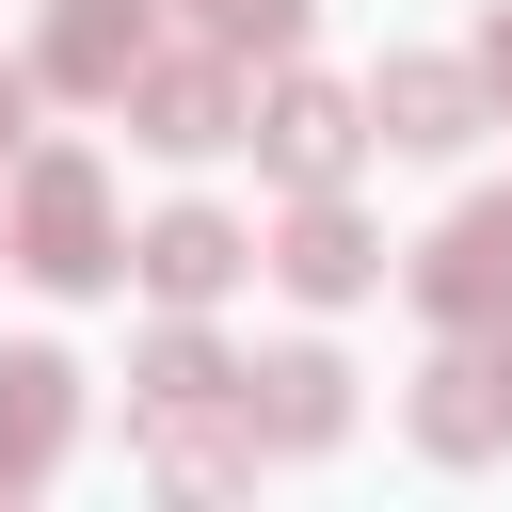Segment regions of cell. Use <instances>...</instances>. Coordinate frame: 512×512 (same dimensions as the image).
<instances>
[{
    "instance_id": "cell-9",
    "label": "cell",
    "mask_w": 512,
    "mask_h": 512,
    "mask_svg": "<svg viewBox=\"0 0 512 512\" xmlns=\"http://www.w3.org/2000/svg\"><path fill=\"white\" fill-rule=\"evenodd\" d=\"M368 128H384V144H464V128H480V80H464V64H384V80H368Z\"/></svg>"
},
{
    "instance_id": "cell-2",
    "label": "cell",
    "mask_w": 512,
    "mask_h": 512,
    "mask_svg": "<svg viewBox=\"0 0 512 512\" xmlns=\"http://www.w3.org/2000/svg\"><path fill=\"white\" fill-rule=\"evenodd\" d=\"M128 128L176 144V160H192V144H240V64H224V48H208V64H160V80L128 64Z\"/></svg>"
},
{
    "instance_id": "cell-12",
    "label": "cell",
    "mask_w": 512,
    "mask_h": 512,
    "mask_svg": "<svg viewBox=\"0 0 512 512\" xmlns=\"http://www.w3.org/2000/svg\"><path fill=\"white\" fill-rule=\"evenodd\" d=\"M208 384H224V352H208V336H160V352H144V416H192Z\"/></svg>"
},
{
    "instance_id": "cell-10",
    "label": "cell",
    "mask_w": 512,
    "mask_h": 512,
    "mask_svg": "<svg viewBox=\"0 0 512 512\" xmlns=\"http://www.w3.org/2000/svg\"><path fill=\"white\" fill-rule=\"evenodd\" d=\"M240 416H256V432H272V448H320V432H336V416H352V400H336V352H272V368H256V400H240Z\"/></svg>"
},
{
    "instance_id": "cell-5",
    "label": "cell",
    "mask_w": 512,
    "mask_h": 512,
    "mask_svg": "<svg viewBox=\"0 0 512 512\" xmlns=\"http://www.w3.org/2000/svg\"><path fill=\"white\" fill-rule=\"evenodd\" d=\"M240 256H256V240H240V224H224V208H160V224H144V240H128V272H144V288H160V304H208V288H224V272H240Z\"/></svg>"
},
{
    "instance_id": "cell-14",
    "label": "cell",
    "mask_w": 512,
    "mask_h": 512,
    "mask_svg": "<svg viewBox=\"0 0 512 512\" xmlns=\"http://www.w3.org/2000/svg\"><path fill=\"white\" fill-rule=\"evenodd\" d=\"M496 96H512V16H496Z\"/></svg>"
},
{
    "instance_id": "cell-7",
    "label": "cell",
    "mask_w": 512,
    "mask_h": 512,
    "mask_svg": "<svg viewBox=\"0 0 512 512\" xmlns=\"http://www.w3.org/2000/svg\"><path fill=\"white\" fill-rule=\"evenodd\" d=\"M128 64H144V0H64L48 16V80L64 96H128Z\"/></svg>"
},
{
    "instance_id": "cell-1",
    "label": "cell",
    "mask_w": 512,
    "mask_h": 512,
    "mask_svg": "<svg viewBox=\"0 0 512 512\" xmlns=\"http://www.w3.org/2000/svg\"><path fill=\"white\" fill-rule=\"evenodd\" d=\"M16 272H48V288H112V272H128L96 160H32V176H16Z\"/></svg>"
},
{
    "instance_id": "cell-3",
    "label": "cell",
    "mask_w": 512,
    "mask_h": 512,
    "mask_svg": "<svg viewBox=\"0 0 512 512\" xmlns=\"http://www.w3.org/2000/svg\"><path fill=\"white\" fill-rule=\"evenodd\" d=\"M256 144H272V176H288V192H336V176H352V144H368V96H320V80H288Z\"/></svg>"
},
{
    "instance_id": "cell-11",
    "label": "cell",
    "mask_w": 512,
    "mask_h": 512,
    "mask_svg": "<svg viewBox=\"0 0 512 512\" xmlns=\"http://www.w3.org/2000/svg\"><path fill=\"white\" fill-rule=\"evenodd\" d=\"M496 384H512V368H480V352H448V368H432V400H416V432H432L448 464H480V448L512 432V400H496Z\"/></svg>"
},
{
    "instance_id": "cell-6",
    "label": "cell",
    "mask_w": 512,
    "mask_h": 512,
    "mask_svg": "<svg viewBox=\"0 0 512 512\" xmlns=\"http://www.w3.org/2000/svg\"><path fill=\"white\" fill-rule=\"evenodd\" d=\"M272 272H288L304 304H352V288H368L384 256H368V224H352V192H304V208H288V240H272Z\"/></svg>"
},
{
    "instance_id": "cell-13",
    "label": "cell",
    "mask_w": 512,
    "mask_h": 512,
    "mask_svg": "<svg viewBox=\"0 0 512 512\" xmlns=\"http://www.w3.org/2000/svg\"><path fill=\"white\" fill-rule=\"evenodd\" d=\"M192 32L240 64V48H288V32H304V0H192Z\"/></svg>"
},
{
    "instance_id": "cell-8",
    "label": "cell",
    "mask_w": 512,
    "mask_h": 512,
    "mask_svg": "<svg viewBox=\"0 0 512 512\" xmlns=\"http://www.w3.org/2000/svg\"><path fill=\"white\" fill-rule=\"evenodd\" d=\"M64 352H0V480H48L64 464Z\"/></svg>"
},
{
    "instance_id": "cell-15",
    "label": "cell",
    "mask_w": 512,
    "mask_h": 512,
    "mask_svg": "<svg viewBox=\"0 0 512 512\" xmlns=\"http://www.w3.org/2000/svg\"><path fill=\"white\" fill-rule=\"evenodd\" d=\"M0 128H16V64H0Z\"/></svg>"
},
{
    "instance_id": "cell-4",
    "label": "cell",
    "mask_w": 512,
    "mask_h": 512,
    "mask_svg": "<svg viewBox=\"0 0 512 512\" xmlns=\"http://www.w3.org/2000/svg\"><path fill=\"white\" fill-rule=\"evenodd\" d=\"M416 304H432V320H496V304H512V208H464V224L416 256Z\"/></svg>"
}]
</instances>
